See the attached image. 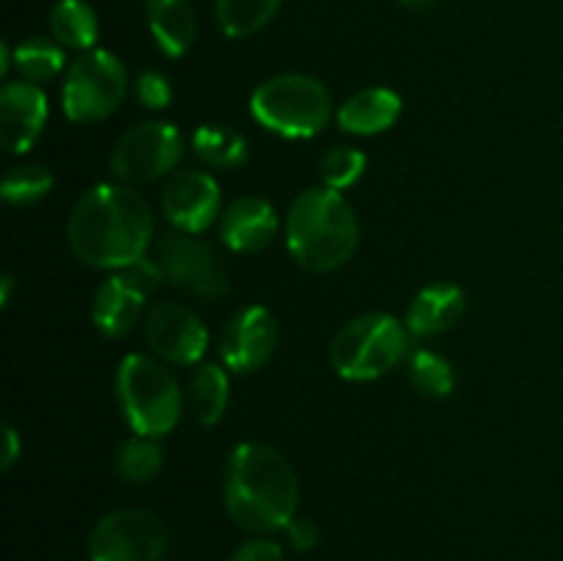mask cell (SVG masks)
Instances as JSON below:
<instances>
[{"mask_svg": "<svg viewBox=\"0 0 563 561\" xmlns=\"http://www.w3.org/2000/svg\"><path fill=\"white\" fill-rule=\"evenodd\" d=\"M163 462L165 454L157 438L137 435V438L126 440L119 449V454H115V471L126 482H152L163 471Z\"/></svg>", "mask_w": 563, "mask_h": 561, "instance_id": "26", "label": "cell"}, {"mask_svg": "<svg viewBox=\"0 0 563 561\" xmlns=\"http://www.w3.org/2000/svg\"><path fill=\"white\" fill-rule=\"evenodd\" d=\"M126 97V69L108 50H86L71 61L64 82V113L75 124H93L119 110Z\"/></svg>", "mask_w": 563, "mask_h": 561, "instance_id": "7", "label": "cell"}, {"mask_svg": "<svg viewBox=\"0 0 563 561\" xmlns=\"http://www.w3.org/2000/svg\"><path fill=\"white\" fill-rule=\"evenodd\" d=\"M53 38L66 50H93L99 38L97 11L86 0H58L49 11Z\"/></svg>", "mask_w": 563, "mask_h": 561, "instance_id": "20", "label": "cell"}, {"mask_svg": "<svg viewBox=\"0 0 563 561\" xmlns=\"http://www.w3.org/2000/svg\"><path fill=\"white\" fill-rule=\"evenodd\" d=\"M168 531L143 509H119L104 515L88 537L91 561H163Z\"/></svg>", "mask_w": 563, "mask_h": 561, "instance_id": "10", "label": "cell"}, {"mask_svg": "<svg viewBox=\"0 0 563 561\" xmlns=\"http://www.w3.org/2000/svg\"><path fill=\"white\" fill-rule=\"evenodd\" d=\"M152 237V207L130 185H97L82 193L66 226L71 253L99 270H119L143 258Z\"/></svg>", "mask_w": 563, "mask_h": 561, "instance_id": "1", "label": "cell"}, {"mask_svg": "<svg viewBox=\"0 0 563 561\" xmlns=\"http://www.w3.org/2000/svg\"><path fill=\"white\" fill-rule=\"evenodd\" d=\"M47 121V97L27 80L5 82L0 91V143L5 152L22 154L42 138Z\"/></svg>", "mask_w": 563, "mask_h": 561, "instance_id": "14", "label": "cell"}, {"mask_svg": "<svg viewBox=\"0 0 563 561\" xmlns=\"http://www.w3.org/2000/svg\"><path fill=\"white\" fill-rule=\"evenodd\" d=\"M231 561H286V553L275 539L258 537L245 542L242 548H236Z\"/></svg>", "mask_w": 563, "mask_h": 561, "instance_id": "30", "label": "cell"}, {"mask_svg": "<svg viewBox=\"0 0 563 561\" xmlns=\"http://www.w3.org/2000/svg\"><path fill=\"white\" fill-rule=\"evenodd\" d=\"M187 402H190L198 424H203V427L220 424L225 416V407H229V374L218 363L198 366V372L190 380Z\"/></svg>", "mask_w": 563, "mask_h": 561, "instance_id": "21", "label": "cell"}, {"mask_svg": "<svg viewBox=\"0 0 563 561\" xmlns=\"http://www.w3.org/2000/svg\"><path fill=\"white\" fill-rule=\"evenodd\" d=\"M135 94H137V99H141L143 108H152V110L168 108L170 97H174L168 77L159 75V72H154V69H146L137 75Z\"/></svg>", "mask_w": 563, "mask_h": 561, "instance_id": "29", "label": "cell"}, {"mask_svg": "<svg viewBox=\"0 0 563 561\" xmlns=\"http://www.w3.org/2000/svg\"><path fill=\"white\" fill-rule=\"evenodd\" d=\"M11 292H14V278H11V275H3V295H0V306H9Z\"/></svg>", "mask_w": 563, "mask_h": 561, "instance_id": "33", "label": "cell"}, {"mask_svg": "<svg viewBox=\"0 0 563 561\" xmlns=\"http://www.w3.org/2000/svg\"><path fill=\"white\" fill-rule=\"evenodd\" d=\"M223 498L231 520L253 534L286 531L297 517L300 484L295 468L267 443H242L225 462Z\"/></svg>", "mask_w": 563, "mask_h": 561, "instance_id": "2", "label": "cell"}, {"mask_svg": "<svg viewBox=\"0 0 563 561\" xmlns=\"http://www.w3.org/2000/svg\"><path fill=\"white\" fill-rule=\"evenodd\" d=\"M146 20L165 55L181 58L196 44V11L190 0H146Z\"/></svg>", "mask_w": 563, "mask_h": 561, "instance_id": "19", "label": "cell"}, {"mask_svg": "<svg viewBox=\"0 0 563 561\" xmlns=\"http://www.w3.org/2000/svg\"><path fill=\"white\" fill-rule=\"evenodd\" d=\"M143 302H146V295L126 284L119 273H113L93 297V324L108 339H121L137 324Z\"/></svg>", "mask_w": 563, "mask_h": 561, "instance_id": "17", "label": "cell"}, {"mask_svg": "<svg viewBox=\"0 0 563 561\" xmlns=\"http://www.w3.org/2000/svg\"><path fill=\"white\" fill-rule=\"evenodd\" d=\"M399 3L410 6V9H429V6H432L434 0H399Z\"/></svg>", "mask_w": 563, "mask_h": 561, "instance_id": "34", "label": "cell"}, {"mask_svg": "<svg viewBox=\"0 0 563 561\" xmlns=\"http://www.w3.org/2000/svg\"><path fill=\"white\" fill-rule=\"evenodd\" d=\"M278 346V322L264 306H247L225 324L220 352L223 363L234 372H256L273 358Z\"/></svg>", "mask_w": 563, "mask_h": 561, "instance_id": "13", "label": "cell"}, {"mask_svg": "<svg viewBox=\"0 0 563 561\" xmlns=\"http://www.w3.org/2000/svg\"><path fill=\"white\" fill-rule=\"evenodd\" d=\"M185 154L181 132L170 121H143L119 138L110 152V170L124 185H148L168 176Z\"/></svg>", "mask_w": 563, "mask_h": 561, "instance_id": "8", "label": "cell"}, {"mask_svg": "<svg viewBox=\"0 0 563 561\" xmlns=\"http://www.w3.org/2000/svg\"><path fill=\"white\" fill-rule=\"evenodd\" d=\"M154 262L165 280L196 297H223L229 292V273L214 248L187 231H168L154 242Z\"/></svg>", "mask_w": 563, "mask_h": 561, "instance_id": "9", "label": "cell"}, {"mask_svg": "<svg viewBox=\"0 0 563 561\" xmlns=\"http://www.w3.org/2000/svg\"><path fill=\"white\" fill-rule=\"evenodd\" d=\"M363 170H366V154L352 146H335L333 152L324 154L319 165V176L330 190H346L361 179Z\"/></svg>", "mask_w": 563, "mask_h": 561, "instance_id": "28", "label": "cell"}, {"mask_svg": "<svg viewBox=\"0 0 563 561\" xmlns=\"http://www.w3.org/2000/svg\"><path fill=\"white\" fill-rule=\"evenodd\" d=\"M401 113V97L390 88H363L339 110V124L352 135H379L390 130Z\"/></svg>", "mask_w": 563, "mask_h": 561, "instance_id": "18", "label": "cell"}, {"mask_svg": "<svg viewBox=\"0 0 563 561\" xmlns=\"http://www.w3.org/2000/svg\"><path fill=\"white\" fill-rule=\"evenodd\" d=\"M278 212L258 196H242L220 218V240L234 253H258L278 237Z\"/></svg>", "mask_w": 563, "mask_h": 561, "instance_id": "15", "label": "cell"}, {"mask_svg": "<svg viewBox=\"0 0 563 561\" xmlns=\"http://www.w3.org/2000/svg\"><path fill=\"white\" fill-rule=\"evenodd\" d=\"M251 113L275 135L313 138L328 127L333 99L317 77L278 75L253 91Z\"/></svg>", "mask_w": 563, "mask_h": 561, "instance_id": "6", "label": "cell"}, {"mask_svg": "<svg viewBox=\"0 0 563 561\" xmlns=\"http://www.w3.org/2000/svg\"><path fill=\"white\" fill-rule=\"evenodd\" d=\"M410 352V330L390 314H363L335 333L330 363L344 380L366 383L388 374Z\"/></svg>", "mask_w": 563, "mask_h": 561, "instance_id": "5", "label": "cell"}, {"mask_svg": "<svg viewBox=\"0 0 563 561\" xmlns=\"http://www.w3.org/2000/svg\"><path fill=\"white\" fill-rule=\"evenodd\" d=\"M163 212L176 231L201 234L220 215V185L207 170H176L163 187Z\"/></svg>", "mask_w": 563, "mask_h": 561, "instance_id": "12", "label": "cell"}, {"mask_svg": "<svg viewBox=\"0 0 563 561\" xmlns=\"http://www.w3.org/2000/svg\"><path fill=\"white\" fill-rule=\"evenodd\" d=\"M192 152L209 168L231 170L247 160V141L231 127L203 124L192 135Z\"/></svg>", "mask_w": 563, "mask_h": 561, "instance_id": "22", "label": "cell"}, {"mask_svg": "<svg viewBox=\"0 0 563 561\" xmlns=\"http://www.w3.org/2000/svg\"><path fill=\"white\" fill-rule=\"evenodd\" d=\"M407 377H410L412 388L421 391V394L427 396H434V399L449 396L456 385V374L454 369H451V363L432 350L410 352Z\"/></svg>", "mask_w": 563, "mask_h": 561, "instance_id": "25", "label": "cell"}, {"mask_svg": "<svg viewBox=\"0 0 563 561\" xmlns=\"http://www.w3.org/2000/svg\"><path fill=\"white\" fill-rule=\"evenodd\" d=\"M64 47L49 38L31 36L14 47V69L20 72L22 80L33 82H49L64 72Z\"/></svg>", "mask_w": 563, "mask_h": 561, "instance_id": "23", "label": "cell"}, {"mask_svg": "<svg viewBox=\"0 0 563 561\" xmlns=\"http://www.w3.org/2000/svg\"><path fill=\"white\" fill-rule=\"evenodd\" d=\"M286 537L295 550H313L319 542V528L317 522L308 520V517H295V520L286 526Z\"/></svg>", "mask_w": 563, "mask_h": 561, "instance_id": "31", "label": "cell"}, {"mask_svg": "<svg viewBox=\"0 0 563 561\" xmlns=\"http://www.w3.org/2000/svg\"><path fill=\"white\" fill-rule=\"evenodd\" d=\"M465 314V292L451 280H434L423 286L407 311V330L418 339H429L451 330Z\"/></svg>", "mask_w": 563, "mask_h": 561, "instance_id": "16", "label": "cell"}, {"mask_svg": "<svg viewBox=\"0 0 563 561\" xmlns=\"http://www.w3.org/2000/svg\"><path fill=\"white\" fill-rule=\"evenodd\" d=\"M20 454H22L20 435H16L14 427H5L3 429V460H0V468H3V471H9V468L20 460Z\"/></svg>", "mask_w": 563, "mask_h": 561, "instance_id": "32", "label": "cell"}, {"mask_svg": "<svg viewBox=\"0 0 563 561\" xmlns=\"http://www.w3.org/2000/svg\"><path fill=\"white\" fill-rule=\"evenodd\" d=\"M284 0H214L218 22L225 36L247 38L262 31Z\"/></svg>", "mask_w": 563, "mask_h": 561, "instance_id": "24", "label": "cell"}, {"mask_svg": "<svg viewBox=\"0 0 563 561\" xmlns=\"http://www.w3.org/2000/svg\"><path fill=\"white\" fill-rule=\"evenodd\" d=\"M55 179L44 165L36 163H22L9 168L3 179V198L14 207H27V204H36L42 198L49 196Z\"/></svg>", "mask_w": 563, "mask_h": 561, "instance_id": "27", "label": "cell"}, {"mask_svg": "<svg viewBox=\"0 0 563 561\" xmlns=\"http://www.w3.org/2000/svg\"><path fill=\"white\" fill-rule=\"evenodd\" d=\"M361 240L355 209L339 190L311 187L291 201L286 242L291 256L311 273H330L346 264Z\"/></svg>", "mask_w": 563, "mask_h": 561, "instance_id": "3", "label": "cell"}, {"mask_svg": "<svg viewBox=\"0 0 563 561\" xmlns=\"http://www.w3.org/2000/svg\"><path fill=\"white\" fill-rule=\"evenodd\" d=\"M146 339L154 355L176 366H192L209 346V330L192 308L179 302H157L146 314Z\"/></svg>", "mask_w": 563, "mask_h": 561, "instance_id": "11", "label": "cell"}, {"mask_svg": "<svg viewBox=\"0 0 563 561\" xmlns=\"http://www.w3.org/2000/svg\"><path fill=\"white\" fill-rule=\"evenodd\" d=\"M121 410L137 435L163 438L181 418V388L170 369L148 355H126L115 374Z\"/></svg>", "mask_w": 563, "mask_h": 561, "instance_id": "4", "label": "cell"}]
</instances>
